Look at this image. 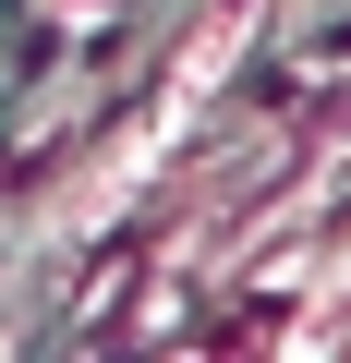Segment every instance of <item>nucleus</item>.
Returning a JSON list of instances; mask_svg holds the SVG:
<instances>
[{
  "label": "nucleus",
  "mask_w": 351,
  "mask_h": 363,
  "mask_svg": "<svg viewBox=\"0 0 351 363\" xmlns=\"http://www.w3.org/2000/svg\"><path fill=\"white\" fill-rule=\"evenodd\" d=\"M97 13H121V0H61V25H97Z\"/></svg>",
  "instance_id": "f257e3e1"
}]
</instances>
